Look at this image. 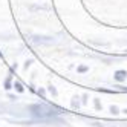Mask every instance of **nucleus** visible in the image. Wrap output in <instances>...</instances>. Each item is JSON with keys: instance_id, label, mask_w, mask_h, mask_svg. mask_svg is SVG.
<instances>
[{"instance_id": "nucleus-1", "label": "nucleus", "mask_w": 127, "mask_h": 127, "mask_svg": "<svg viewBox=\"0 0 127 127\" xmlns=\"http://www.w3.org/2000/svg\"><path fill=\"white\" fill-rule=\"evenodd\" d=\"M31 110H32V113L35 116H38V118H49V116H52L54 113H55L51 107H46V106H32Z\"/></svg>"}, {"instance_id": "nucleus-2", "label": "nucleus", "mask_w": 127, "mask_h": 127, "mask_svg": "<svg viewBox=\"0 0 127 127\" xmlns=\"http://www.w3.org/2000/svg\"><path fill=\"white\" fill-rule=\"evenodd\" d=\"M126 75H127V74H126V72H124V70H118V72H116V74H115V78H116L118 81H123V80L126 78Z\"/></svg>"}, {"instance_id": "nucleus-3", "label": "nucleus", "mask_w": 127, "mask_h": 127, "mask_svg": "<svg viewBox=\"0 0 127 127\" xmlns=\"http://www.w3.org/2000/svg\"><path fill=\"white\" fill-rule=\"evenodd\" d=\"M14 87H17V90H19V92H23V87H22V84H20V83H15V84H14Z\"/></svg>"}]
</instances>
